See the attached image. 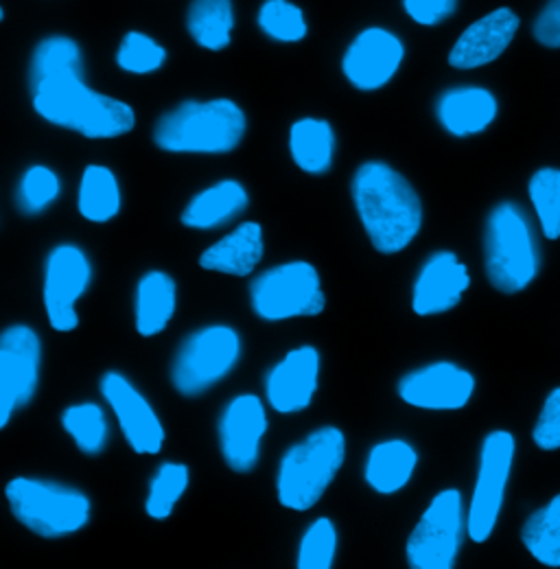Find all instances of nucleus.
<instances>
[{"instance_id": "obj_1", "label": "nucleus", "mask_w": 560, "mask_h": 569, "mask_svg": "<svg viewBox=\"0 0 560 569\" xmlns=\"http://www.w3.org/2000/svg\"><path fill=\"white\" fill-rule=\"evenodd\" d=\"M350 189L357 214L377 252L397 254L417 239L422 204L403 173L370 160L354 171Z\"/></svg>"}, {"instance_id": "obj_2", "label": "nucleus", "mask_w": 560, "mask_h": 569, "mask_svg": "<svg viewBox=\"0 0 560 569\" xmlns=\"http://www.w3.org/2000/svg\"><path fill=\"white\" fill-rule=\"evenodd\" d=\"M36 112L86 139H117L134 130V110L110 94L92 90L83 71H69L31 83Z\"/></svg>"}, {"instance_id": "obj_3", "label": "nucleus", "mask_w": 560, "mask_h": 569, "mask_svg": "<svg viewBox=\"0 0 560 569\" xmlns=\"http://www.w3.org/2000/svg\"><path fill=\"white\" fill-rule=\"evenodd\" d=\"M248 130L246 112L230 99L184 101L160 117L153 141L171 153H228Z\"/></svg>"}, {"instance_id": "obj_4", "label": "nucleus", "mask_w": 560, "mask_h": 569, "mask_svg": "<svg viewBox=\"0 0 560 569\" xmlns=\"http://www.w3.org/2000/svg\"><path fill=\"white\" fill-rule=\"evenodd\" d=\"M347 458V436L338 427H320L304 440L291 445L280 458L277 493L279 501L289 508L304 512L313 508Z\"/></svg>"}, {"instance_id": "obj_5", "label": "nucleus", "mask_w": 560, "mask_h": 569, "mask_svg": "<svg viewBox=\"0 0 560 569\" xmlns=\"http://www.w3.org/2000/svg\"><path fill=\"white\" fill-rule=\"evenodd\" d=\"M13 517L44 539H62L90 521V499L60 482L13 478L4 489Z\"/></svg>"}, {"instance_id": "obj_6", "label": "nucleus", "mask_w": 560, "mask_h": 569, "mask_svg": "<svg viewBox=\"0 0 560 569\" xmlns=\"http://www.w3.org/2000/svg\"><path fill=\"white\" fill-rule=\"evenodd\" d=\"M484 259L490 284L503 293L526 289L539 274L537 241L519 207L503 202L490 211Z\"/></svg>"}, {"instance_id": "obj_7", "label": "nucleus", "mask_w": 560, "mask_h": 569, "mask_svg": "<svg viewBox=\"0 0 560 569\" xmlns=\"http://www.w3.org/2000/svg\"><path fill=\"white\" fill-rule=\"evenodd\" d=\"M250 302L268 322L320 316L327 307L320 274L307 261H289L259 274L250 284Z\"/></svg>"}, {"instance_id": "obj_8", "label": "nucleus", "mask_w": 560, "mask_h": 569, "mask_svg": "<svg viewBox=\"0 0 560 569\" xmlns=\"http://www.w3.org/2000/svg\"><path fill=\"white\" fill-rule=\"evenodd\" d=\"M241 357V338L228 325H210L191 333L171 366V383L182 397H200L217 386Z\"/></svg>"}, {"instance_id": "obj_9", "label": "nucleus", "mask_w": 560, "mask_h": 569, "mask_svg": "<svg viewBox=\"0 0 560 569\" xmlns=\"http://www.w3.org/2000/svg\"><path fill=\"white\" fill-rule=\"evenodd\" d=\"M464 537L462 496L447 489L431 499L406 543L410 569H456Z\"/></svg>"}, {"instance_id": "obj_10", "label": "nucleus", "mask_w": 560, "mask_h": 569, "mask_svg": "<svg viewBox=\"0 0 560 569\" xmlns=\"http://www.w3.org/2000/svg\"><path fill=\"white\" fill-rule=\"evenodd\" d=\"M512 460H514V436L506 429L490 431L482 442L478 482H476V491H473L469 517H467V532L476 543L489 541L497 526Z\"/></svg>"}, {"instance_id": "obj_11", "label": "nucleus", "mask_w": 560, "mask_h": 569, "mask_svg": "<svg viewBox=\"0 0 560 569\" xmlns=\"http://www.w3.org/2000/svg\"><path fill=\"white\" fill-rule=\"evenodd\" d=\"M42 345L27 325H13L0 336V427L27 408L36 397L40 381Z\"/></svg>"}, {"instance_id": "obj_12", "label": "nucleus", "mask_w": 560, "mask_h": 569, "mask_svg": "<svg viewBox=\"0 0 560 569\" xmlns=\"http://www.w3.org/2000/svg\"><path fill=\"white\" fill-rule=\"evenodd\" d=\"M92 279V266L86 252L72 243L58 246L44 268V309L51 327L60 333L74 331L79 325L77 300Z\"/></svg>"}, {"instance_id": "obj_13", "label": "nucleus", "mask_w": 560, "mask_h": 569, "mask_svg": "<svg viewBox=\"0 0 560 569\" xmlns=\"http://www.w3.org/2000/svg\"><path fill=\"white\" fill-rule=\"evenodd\" d=\"M268 431L266 406L257 395H237L219 417V447L226 465L237 473H250L261 458Z\"/></svg>"}, {"instance_id": "obj_14", "label": "nucleus", "mask_w": 560, "mask_h": 569, "mask_svg": "<svg viewBox=\"0 0 560 569\" xmlns=\"http://www.w3.org/2000/svg\"><path fill=\"white\" fill-rule=\"evenodd\" d=\"M476 390V377L453 361H433L408 372L399 381V397L420 410H462Z\"/></svg>"}, {"instance_id": "obj_15", "label": "nucleus", "mask_w": 560, "mask_h": 569, "mask_svg": "<svg viewBox=\"0 0 560 569\" xmlns=\"http://www.w3.org/2000/svg\"><path fill=\"white\" fill-rule=\"evenodd\" d=\"M406 58L401 38L388 29L370 27L357 33L344 53L342 71L350 86L363 92L379 90L392 81Z\"/></svg>"}, {"instance_id": "obj_16", "label": "nucleus", "mask_w": 560, "mask_h": 569, "mask_svg": "<svg viewBox=\"0 0 560 569\" xmlns=\"http://www.w3.org/2000/svg\"><path fill=\"white\" fill-rule=\"evenodd\" d=\"M101 395L112 408L128 445L144 456L160 453L164 445V427L134 383L121 372H106L101 379Z\"/></svg>"}, {"instance_id": "obj_17", "label": "nucleus", "mask_w": 560, "mask_h": 569, "mask_svg": "<svg viewBox=\"0 0 560 569\" xmlns=\"http://www.w3.org/2000/svg\"><path fill=\"white\" fill-rule=\"evenodd\" d=\"M320 377V353L313 347H298L266 377V397L274 412L296 415L311 406Z\"/></svg>"}, {"instance_id": "obj_18", "label": "nucleus", "mask_w": 560, "mask_h": 569, "mask_svg": "<svg viewBox=\"0 0 560 569\" xmlns=\"http://www.w3.org/2000/svg\"><path fill=\"white\" fill-rule=\"evenodd\" d=\"M519 29V18L512 9H494L476 20L458 38L449 53V64L460 71H473L494 62L512 42Z\"/></svg>"}, {"instance_id": "obj_19", "label": "nucleus", "mask_w": 560, "mask_h": 569, "mask_svg": "<svg viewBox=\"0 0 560 569\" xmlns=\"http://www.w3.org/2000/svg\"><path fill=\"white\" fill-rule=\"evenodd\" d=\"M469 284V270L453 252H436L420 268L412 293V309L417 316L451 311L460 305Z\"/></svg>"}, {"instance_id": "obj_20", "label": "nucleus", "mask_w": 560, "mask_h": 569, "mask_svg": "<svg viewBox=\"0 0 560 569\" xmlns=\"http://www.w3.org/2000/svg\"><path fill=\"white\" fill-rule=\"evenodd\" d=\"M440 126L458 139L480 134L497 117V99L480 86H462L442 92L436 103Z\"/></svg>"}, {"instance_id": "obj_21", "label": "nucleus", "mask_w": 560, "mask_h": 569, "mask_svg": "<svg viewBox=\"0 0 560 569\" xmlns=\"http://www.w3.org/2000/svg\"><path fill=\"white\" fill-rule=\"evenodd\" d=\"M263 228L257 221H243L200 257V266L209 272L250 277L263 261Z\"/></svg>"}, {"instance_id": "obj_22", "label": "nucleus", "mask_w": 560, "mask_h": 569, "mask_svg": "<svg viewBox=\"0 0 560 569\" xmlns=\"http://www.w3.org/2000/svg\"><path fill=\"white\" fill-rule=\"evenodd\" d=\"M419 453L406 440H386L370 449L366 458V482L381 496H394L406 489L417 471Z\"/></svg>"}, {"instance_id": "obj_23", "label": "nucleus", "mask_w": 560, "mask_h": 569, "mask_svg": "<svg viewBox=\"0 0 560 569\" xmlns=\"http://www.w3.org/2000/svg\"><path fill=\"white\" fill-rule=\"evenodd\" d=\"M248 191L237 180H221L200 191L182 211V223L193 230L221 228L248 209Z\"/></svg>"}, {"instance_id": "obj_24", "label": "nucleus", "mask_w": 560, "mask_h": 569, "mask_svg": "<svg viewBox=\"0 0 560 569\" xmlns=\"http://www.w3.org/2000/svg\"><path fill=\"white\" fill-rule=\"evenodd\" d=\"M178 307V287L176 281L160 270L147 272L137 284V300H134V316H137V331L142 338H153L162 333L171 318L176 316Z\"/></svg>"}, {"instance_id": "obj_25", "label": "nucleus", "mask_w": 560, "mask_h": 569, "mask_svg": "<svg viewBox=\"0 0 560 569\" xmlns=\"http://www.w3.org/2000/svg\"><path fill=\"white\" fill-rule=\"evenodd\" d=\"M289 151L298 169L322 176L336 158V132L324 119H300L291 126Z\"/></svg>"}, {"instance_id": "obj_26", "label": "nucleus", "mask_w": 560, "mask_h": 569, "mask_svg": "<svg viewBox=\"0 0 560 569\" xmlns=\"http://www.w3.org/2000/svg\"><path fill=\"white\" fill-rule=\"evenodd\" d=\"M77 207L81 217L92 223L114 219L121 211V189L117 176L101 164L86 167L79 182Z\"/></svg>"}, {"instance_id": "obj_27", "label": "nucleus", "mask_w": 560, "mask_h": 569, "mask_svg": "<svg viewBox=\"0 0 560 569\" xmlns=\"http://www.w3.org/2000/svg\"><path fill=\"white\" fill-rule=\"evenodd\" d=\"M191 38L207 51H221L230 44L234 29L232 0H193L187 16Z\"/></svg>"}, {"instance_id": "obj_28", "label": "nucleus", "mask_w": 560, "mask_h": 569, "mask_svg": "<svg viewBox=\"0 0 560 569\" xmlns=\"http://www.w3.org/2000/svg\"><path fill=\"white\" fill-rule=\"evenodd\" d=\"M521 541L539 563L560 568V496L528 517Z\"/></svg>"}, {"instance_id": "obj_29", "label": "nucleus", "mask_w": 560, "mask_h": 569, "mask_svg": "<svg viewBox=\"0 0 560 569\" xmlns=\"http://www.w3.org/2000/svg\"><path fill=\"white\" fill-rule=\"evenodd\" d=\"M189 478H191V473H189L187 465H180V462L160 465L149 485L147 499H144L147 515L156 521L169 519L171 512L176 510L178 501L189 489Z\"/></svg>"}, {"instance_id": "obj_30", "label": "nucleus", "mask_w": 560, "mask_h": 569, "mask_svg": "<svg viewBox=\"0 0 560 569\" xmlns=\"http://www.w3.org/2000/svg\"><path fill=\"white\" fill-rule=\"evenodd\" d=\"M62 426L74 445L86 456H99L108 445V421L106 412L97 403L70 406L62 415Z\"/></svg>"}, {"instance_id": "obj_31", "label": "nucleus", "mask_w": 560, "mask_h": 569, "mask_svg": "<svg viewBox=\"0 0 560 569\" xmlns=\"http://www.w3.org/2000/svg\"><path fill=\"white\" fill-rule=\"evenodd\" d=\"M69 71H83L81 49L67 36H53L36 47L29 69V83H38L47 77Z\"/></svg>"}, {"instance_id": "obj_32", "label": "nucleus", "mask_w": 560, "mask_h": 569, "mask_svg": "<svg viewBox=\"0 0 560 569\" xmlns=\"http://www.w3.org/2000/svg\"><path fill=\"white\" fill-rule=\"evenodd\" d=\"M338 552V530L329 517L316 519L298 543L296 569H333Z\"/></svg>"}, {"instance_id": "obj_33", "label": "nucleus", "mask_w": 560, "mask_h": 569, "mask_svg": "<svg viewBox=\"0 0 560 569\" xmlns=\"http://www.w3.org/2000/svg\"><path fill=\"white\" fill-rule=\"evenodd\" d=\"M261 31L277 42H300L307 36L304 13L289 0H266L259 9Z\"/></svg>"}, {"instance_id": "obj_34", "label": "nucleus", "mask_w": 560, "mask_h": 569, "mask_svg": "<svg viewBox=\"0 0 560 569\" xmlns=\"http://www.w3.org/2000/svg\"><path fill=\"white\" fill-rule=\"evenodd\" d=\"M530 198L548 239L560 237V169H541L530 180Z\"/></svg>"}, {"instance_id": "obj_35", "label": "nucleus", "mask_w": 560, "mask_h": 569, "mask_svg": "<svg viewBox=\"0 0 560 569\" xmlns=\"http://www.w3.org/2000/svg\"><path fill=\"white\" fill-rule=\"evenodd\" d=\"M60 178L42 164L29 167L18 184V204L24 213H42L60 196Z\"/></svg>"}, {"instance_id": "obj_36", "label": "nucleus", "mask_w": 560, "mask_h": 569, "mask_svg": "<svg viewBox=\"0 0 560 569\" xmlns=\"http://www.w3.org/2000/svg\"><path fill=\"white\" fill-rule=\"evenodd\" d=\"M164 60H167L164 47L140 31H130L117 51L119 69L132 74H149L158 71L164 64Z\"/></svg>"}, {"instance_id": "obj_37", "label": "nucleus", "mask_w": 560, "mask_h": 569, "mask_svg": "<svg viewBox=\"0 0 560 569\" xmlns=\"http://www.w3.org/2000/svg\"><path fill=\"white\" fill-rule=\"evenodd\" d=\"M532 438L539 449L554 451L560 449V388H557L548 399L539 415V421L532 431Z\"/></svg>"}, {"instance_id": "obj_38", "label": "nucleus", "mask_w": 560, "mask_h": 569, "mask_svg": "<svg viewBox=\"0 0 560 569\" xmlns=\"http://www.w3.org/2000/svg\"><path fill=\"white\" fill-rule=\"evenodd\" d=\"M403 7L414 22L422 27H433L458 9V0H403Z\"/></svg>"}, {"instance_id": "obj_39", "label": "nucleus", "mask_w": 560, "mask_h": 569, "mask_svg": "<svg viewBox=\"0 0 560 569\" xmlns=\"http://www.w3.org/2000/svg\"><path fill=\"white\" fill-rule=\"evenodd\" d=\"M534 38L550 49H560V0H550L534 22Z\"/></svg>"}]
</instances>
